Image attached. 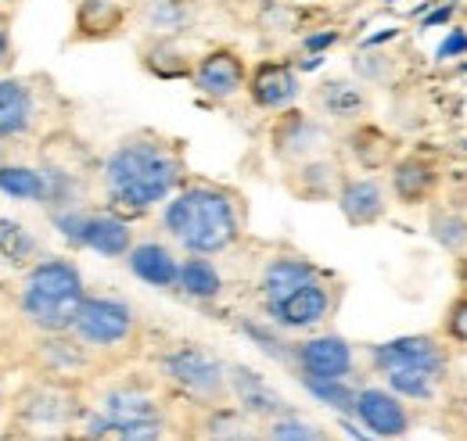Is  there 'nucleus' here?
<instances>
[{
  "instance_id": "1",
  "label": "nucleus",
  "mask_w": 467,
  "mask_h": 441,
  "mask_svg": "<svg viewBox=\"0 0 467 441\" xmlns=\"http://www.w3.org/2000/svg\"><path fill=\"white\" fill-rule=\"evenodd\" d=\"M183 179V159L170 140L155 133H133L119 140L101 166V183L116 212L140 216L170 201Z\"/></svg>"
},
{
  "instance_id": "2",
  "label": "nucleus",
  "mask_w": 467,
  "mask_h": 441,
  "mask_svg": "<svg viewBox=\"0 0 467 441\" xmlns=\"http://www.w3.org/2000/svg\"><path fill=\"white\" fill-rule=\"evenodd\" d=\"M162 230L191 255H220L241 237L237 198L213 183L180 187L162 209Z\"/></svg>"
},
{
  "instance_id": "3",
  "label": "nucleus",
  "mask_w": 467,
  "mask_h": 441,
  "mask_svg": "<svg viewBox=\"0 0 467 441\" xmlns=\"http://www.w3.org/2000/svg\"><path fill=\"white\" fill-rule=\"evenodd\" d=\"M367 359L385 387L410 402H431L450 377V352L439 333H403L370 344Z\"/></svg>"
},
{
  "instance_id": "4",
  "label": "nucleus",
  "mask_w": 467,
  "mask_h": 441,
  "mask_svg": "<svg viewBox=\"0 0 467 441\" xmlns=\"http://www.w3.org/2000/svg\"><path fill=\"white\" fill-rule=\"evenodd\" d=\"M87 302L83 276L68 259L36 262L22 283V313L33 327L47 333H65L76 327V316Z\"/></svg>"
},
{
  "instance_id": "5",
  "label": "nucleus",
  "mask_w": 467,
  "mask_h": 441,
  "mask_svg": "<svg viewBox=\"0 0 467 441\" xmlns=\"http://www.w3.org/2000/svg\"><path fill=\"white\" fill-rule=\"evenodd\" d=\"M55 226L72 248H90L105 259H126L133 248V230L116 212L65 209V212H55Z\"/></svg>"
},
{
  "instance_id": "6",
  "label": "nucleus",
  "mask_w": 467,
  "mask_h": 441,
  "mask_svg": "<svg viewBox=\"0 0 467 441\" xmlns=\"http://www.w3.org/2000/svg\"><path fill=\"white\" fill-rule=\"evenodd\" d=\"M159 366L180 391H187L202 402L220 398L231 385V370L223 366V359H216L213 352H205L198 344H180L173 352H166Z\"/></svg>"
},
{
  "instance_id": "7",
  "label": "nucleus",
  "mask_w": 467,
  "mask_h": 441,
  "mask_svg": "<svg viewBox=\"0 0 467 441\" xmlns=\"http://www.w3.org/2000/svg\"><path fill=\"white\" fill-rule=\"evenodd\" d=\"M331 305H335L331 283H327V273H320L292 291H285L281 298L263 302V313L281 331H313L331 316Z\"/></svg>"
},
{
  "instance_id": "8",
  "label": "nucleus",
  "mask_w": 467,
  "mask_h": 441,
  "mask_svg": "<svg viewBox=\"0 0 467 441\" xmlns=\"http://www.w3.org/2000/svg\"><path fill=\"white\" fill-rule=\"evenodd\" d=\"M133 309L119 298H87L76 316V337L90 348H116L133 333Z\"/></svg>"
},
{
  "instance_id": "9",
  "label": "nucleus",
  "mask_w": 467,
  "mask_h": 441,
  "mask_svg": "<svg viewBox=\"0 0 467 441\" xmlns=\"http://www.w3.org/2000/svg\"><path fill=\"white\" fill-rule=\"evenodd\" d=\"M292 363L309 381H349V374L356 370V352L342 333H317L295 344Z\"/></svg>"
},
{
  "instance_id": "10",
  "label": "nucleus",
  "mask_w": 467,
  "mask_h": 441,
  "mask_svg": "<svg viewBox=\"0 0 467 441\" xmlns=\"http://www.w3.org/2000/svg\"><path fill=\"white\" fill-rule=\"evenodd\" d=\"M191 83L209 101H231L241 90H248V65L231 47H213L209 55L194 61Z\"/></svg>"
},
{
  "instance_id": "11",
  "label": "nucleus",
  "mask_w": 467,
  "mask_h": 441,
  "mask_svg": "<svg viewBox=\"0 0 467 441\" xmlns=\"http://www.w3.org/2000/svg\"><path fill=\"white\" fill-rule=\"evenodd\" d=\"M374 438H407L410 409L407 398H400L392 387H359L356 391V413H352Z\"/></svg>"
},
{
  "instance_id": "12",
  "label": "nucleus",
  "mask_w": 467,
  "mask_h": 441,
  "mask_svg": "<svg viewBox=\"0 0 467 441\" xmlns=\"http://www.w3.org/2000/svg\"><path fill=\"white\" fill-rule=\"evenodd\" d=\"M302 94L298 68L288 61H259L248 72V97L263 111H288Z\"/></svg>"
},
{
  "instance_id": "13",
  "label": "nucleus",
  "mask_w": 467,
  "mask_h": 441,
  "mask_svg": "<svg viewBox=\"0 0 467 441\" xmlns=\"http://www.w3.org/2000/svg\"><path fill=\"white\" fill-rule=\"evenodd\" d=\"M335 201L349 226H374L389 212V194L374 176H342Z\"/></svg>"
},
{
  "instance_id": "14",
  "label": "nucleus",
  "mask_w": 467,
  "mask_h": 441,
  "mask_svg": "<svg viewBox=\"0 0 467 441\" xmlns=\"http://www.w3.org/2000/svg\"><path fill=\"white\" fill-rule=\"evenodd\" d=\"M327 144V133L317 118L302 115V111H285L281 122L274 126V151L285 162H313Z\"/></svg>"
},
{
  "instance_id": "15",
  "label": "nucleus",
  "mask_w": 467,
  "mask_h": 441,
  "mask_svg": "<svg viewBox=\"0 0 467 441\" xmlns=\"http://www.w3.org/2000/svg\"><path fill=\"white\" fill-rule=\"evenodd\" d=\"M439 190V166L420 155V151H410L403 159L392 162V194L400 205H428Z\"/></svg>"
},
{
  "instance_id": "16",
  "label": "nucleus",
  "mask_w": 467,
  "mask_h": 441,
  "mask_svg": "<svg viewBox=\"0 0 467 441\" xmlns=\"http://www.w3.org/2000/svg\"><path fill=\"white\" fill-rule=\"evenodd\" d=\"M231 391L237 395L241 409L252 413V416H288V398L270 385L263 374L248 370V366H231Z\"/></svg>"
},
{
  "instance_id": "17",
  "label": "nucleus",
  "mask_w": 467,
  "mask_h": 441,
  "mask_svg": "<svg viewBox=\"0 0 467 441\" xmlns=\"http://www.w3.org/2000/svg\"><path fill=\"white\" fill-rule=\"evenodd\" d=\"M126 266H130V273L137 276L140 283L159 287V291H173L176 280H180V259L166 244H159V241L133 244L130 255H126Z\"/></svg>"
},
{
  "instance_id": "18",
  "label": "nucleus",
  "mask_w": 467,
  "mask_h": 441,
  "mask_svg": "<svg viewBox=\"0 0 467 441\" xmlns=\"http://www.w3.org/2000/svg\"><path fill=\"white\" fill-rule=\"evenodd\" d=\"M83 441H162V416H116L101 409L87 420Z\"/></svg>"
},
{
  "instance_id": "19",
  "label": "nucleus",
  "mask_w": 467,
  "mask_h": 441,
  "mask_svg": "<svg viewBox=\"0 0 467 441\" xmlns=\"http://www.w3.org/2000/svg\"><path fill=\"white\" fill-rule=\"evenodd\" d=\"M317 105H320V111H324L327 118H335V122H359V118L370 111V97H367L363 83L338 76V79L320 83Z\"/></svg>"
},
{
  "instance_id": "20",
  "label": "nucleus",
  "mask_w": 467,
  "mask_h": 441,
  "mask_svg": "<svg viewBox=\"0 0 467 441\" xmlns=\"http://www.w3.org/2000/svg\"><path fill=\"white\" fill-rule=\"evenodd\" d=\"M126 26V7L119 0H79L76 40H112Z\"/></svg>"
},
{
  "instance_id": "21",
  "label": "nucleus",
  "mask_w": 467,
  "mask_h": 441,
  "mask_svg": "<svg viewBox=\"0 0 467 441\" xmlns=\"http://www.w3.org/2000/svg\"><path fill=\"white\" fill-rule=\"evenodd\" d=\"M36 118L33 90L22 79H0V140L22 137Z\"/></svg>"
},
{
  "instance_id": "22",
  "label": "nucleus",
  "mask_w": 467,
  "mask_h": 441,
  "mask_svg": "<svg viewBox=\"0 0 467 441\" xmlns=\"http://www.w3.org/2000/svg\"><path fill=\"white\" fill-rule=\"evenodd\" d=\"M22 416L36 427H58V424H68L76 416V402L68 391H61L55 385H40L33 387L22 402Z\"/></svg>"
},
{
  "instance_id": "23",
  "label": "nucleus",
  "mask_w": 467,
  "mask_h": 441,
  "mask_svg": "<svg viewBox=\"0 0 467 441\" xmlns=\"http://www.w3.org/2000/svg\"><path fill=\"white\" fill-rule=\"evenodd\" d=\"M349 151H352V159L363 166V172H378V169L396 162V140H392L385 129H378V126H359V129H352Z\"/></svg>"
},
{
  "instance_id": "24",
  "label": "nucleus",
  "mask_w": 467,
  "mask_h": 441,
  "mask_svg": "<svg viewBox=\"0 0 467 441\" xmlns=\"http://www.w3.org/2000/svg\"><path fill=\"white\" fill-rule=\"evenodd\" d=\"M176 291H183L191 302H213L223 291V276L209 262V255H191V259L180 262Z\"/></svg>"
},
{
  "instance_id": "25",
  "label": "nucleus",
  "mask_w": 467,
  "mask_h": 441,
  "mask_svg": "<svg viewBox=\"0 0 467 441\" xmlns=\"http://www.w3.org/2000/svg\"><path fill=\"white\" fill-rule=\"evenodd\" d=\"M198 15V0H148L144 4V26L155 36H176L191 29Z\"/></svg>"
},
{
  "instance_id": "26",
  "label": "nucleus",
  "mask_w": 467,
  "mask_h": 441,
  "mask_svg": "<svg viewBox=\"0 0 467 441\" xmlns=\"http://www.w3.org/2000/svg\"><path fill=\"white\" fill-rule=\"evenodd\" d=\"M0 194L15 201H44L47 205V176L44 169L0 166Z\"/></svg>"
},
{
  "instance_id": "27",
  "label": "nucleus",
  "mask_w": 467,
  "mask_h": 441,
  "mask_svg": "<svg viewBox=\"0 0 467 441\" xmlns=\"http://www.w3.org/2000/svg\"><path fill=\"white\" fill-rule=\"evenodd\" d=\"M144 68L151 76H159V79H183V76L194 72L191 61L176 51V44L170 36H155V44L144 47Z\"/></svg>"
},
{
  "instance_id": "28",
  "label": "nucleus",
  "mask_w": 467,
  "mask_h": 441,
  "mask_svg": "<svg viewBox=\"0 0 467 441\" xmlns=\"http://www.w3.org/2000/svg\"><path fill=\"white\" fill-rule=\"evenodd\" d=\"M36 255V241L22 222L0 220V259L11 266H22L26 259Z\"/></svg>"
},
{
  "instance_id": "29",
  "label": "nucleus",
  "mask_w": 467,
  "mask_h": 441,
  "mask_svg": "<svg viewBox=\"0 0 467 441\" xmlns=\"http://www.w3.org/2000/svg\"><path fill=\"white\" fill-rule=\"evenodd\" d=\"M428 230H431V237H435V241H439L446 251L464 255V248H467V220L461 216V212H446V209L431 212Z\"/></svg>"
},
{
  "instance_id": "30",
  "label": "nucleus",
  "mask_w": 467,
  "mask_h": 441,
  "mask_svg": "<svg viewBox=\"0 0 467 441\" xmlns=\"http://www.w3.org/2000/svg\"><path fill=\"white\" fill-rule=\"evenodd\" d=\"M105 413H116V416H159V405L151 395L144 391H133V387H116L105 395Z\"/></svg>"
},
{
  "instance_id": "31",
  "label": "nucleus",
  "mask_w": 467,
  "mask_h": 441,
  "mask_svg": "<svg viewBox=\"0 0 467 441\" xmlns=\"http://www.w3.org/2000/svg\"><path fill=\"white\" fill-rule=\"evenodd\" d=\"M209 441H255V431L244 413L237 409H216L209 420Z\"/></svg>"
},
{
  "instance_id": "32",
  "label": "nucleus",
  "mask_w": 467,
  "mask_h": 441,
  "mask_svg": "<svg viewBox=\"0 0 467 441\" xmlns=\"http://www.w3.org/2000/svg\"><path fill=\"white\" fill-rule=\"evenodd\" d=\"M302 385H306V391L313 398H320L324 405H331L338 413H356V391L346 381H309V377H302Z\"/></svg>"
},
{
  "instance_id": "33",
  "label": "nucleus",
  "mask_w": 467,
  "mask_h": 441,
  "mask_svg": "<svg viewBox=\"0 0 467 441\" xmlns=\"http://www.w3.org/2000/svg\"><path fill=\"white\" fill-rule=\"evenodd\" d=\"M266 441H327V435H324L317 424H309V420L288 413V416H277V420L270 424Z\"/></svg>"
},
{
  "instance_id": "34",
  "label": "nucleus",
  "mask_w": 467,
  "mask_h": 441,
  "mask_svg": "<svg viewBox=\"0 0 467 441\" xmlns=\"http://www.w3.org/2000/svg\"><path fill=\"white\" fill-rule=\"evenodd\" d=\"M442 337L467 348V294L464 291H461V294L446 305V313H442Z\"/></svg>"
},
{
  "instance_id": "35",
  "label": "nucleus",
  "mask_w": 467,
  "mask_h": 441,
  "mask_svg": "<svg viewBox=\"0 0 467 441\" xmlns=\"http://www.w3.org/2000/svg\"><path fill=\"white\" fill-rule=\"evenodd\" d=\"M389 55H378V51H359L356 55V72L363 83H381L385 79V68H389Z\"/></svg>"
},
{
  "instance_id": "36",
  "label": "nucleus",
  "mask_w": 467,
  "mask_h": 441,
  "mask_svg": "<svg viewBox=\"0 0 467 441\" xmlns=\"http://www.w3.org/2000/svg\"><path fill=\"white\" fill-rule=\"evenodd\" d=\"M467 55V29L464 26H450V33L442 36V44L435 47V61H457Z\"/></svg>"
},
{
  "instance_id": "37",
  "label": "nucleus",
  "mask_w": 467,
  "mask_h": 441,
  "mask_svg": "<svg viewBox=\"0 0 467 441\" xmlns=\"http://www.w3.org/2000/svg\"><path fill=\"white\" fill-rule=\"evenodd\" d=\"M457 11H461V0H435V7L428 11V15H420V33L424 29H442V26H453V18H457Z\"/></svg>"
},
{
  "instance_id": "38",
  "label": "nucleus",
  "mask_w": 467,
  "mask_h": 441,
  "mask_svg": "<svg viewBox=\"0 0 467 441\" xmlns=\"http://www.w3.org/2000/svg\"><path fill=\"white\" fill-rule=\"evenodd\" d=\"M335 44H342V29H317L302 36V51L306 55H327Z\"/></svg>"
},
{
  "instance_id": "39",
  "label": "nucleus",
  "mask_w": 467,
  "mask_h": 441,
  "mask_svg": "<svg viewBox=\"0 0 467 441\" xmlns=\"http://www.w3.org/2000/svg\"><path fill=\"white\" fill-rule=\"evenodd\" d=\"M400 36H403V29H400V26H385L381 33H370V36L363 40V51H374V47L392 44V40H400Z\"/></svg>"
},
{
  "instance_id": "40",
  "label": "nucleus",
  "mask_w": 467,
  "mask_h": 441,
  "mask_svg": "<svg viewBox=\"0 0 467 441\" xmlns=\"http://www.w3.org/2000/svg\"><path fill=\"white\" fill-rule=\"evenodd\" d=\"M7 55H11V36H7V22L0 18V68H4Z\"/></svg>"
},
{
  "instance_id": "41",
  "label": "nucleus",
  "mask_w": 467,
  "mask_h": 441,
  "mask_svg": "<svg viewBox=\"0 0 467 441\" xmlns=\"http://www.w3.org/2000/svg\"><path fill=\"white\" fill-rule=\"evenodd\" d=\"M320 65H324V55H306L295 68H298V72H317Z\"/></svg>"
},
{
  "instance_id": "42",
  "label": "nucleus",
  "mask_w": 467,
  "mask_h": 441,
  "mask_svg": "<svg viewBox=\"0 0 467 441\" xmlns=\"http://www.w3.org/2000/svg\"><path fill=\"white\" fill-rule=\"evenodd\" d=\"M457 283H461V291L467 294V251L457 259Z\"/></svg>"
},
{
  "instance_id": "43",
  "label": "nucleus",
  "mask_w": 467,
  "mask_h": 441,
  "mask_svg": "<svg viewBox=\"0 0 467 441\" xmlns=\"http://www.w3.org/2000/svg\"><path fill=\"white\" fill-rule=\"evenodd\" d=\"M461 72H467V61H461Z\"/></svg>"
},
{
  "instance_id": "44",
  "label": "nucleus",
  "mask_w": 467,
  "mask_h": 441,
  "mask_svg": "<svg viewBox=\"0 0 467 441\" xmlns=\"http://www.w3.org/2000/svg\"><path fill=\"white\" fill-rule=\"evenodd\" d=\"M389 4H400V0H389Z\"/></svg>"
}]
</instances>
